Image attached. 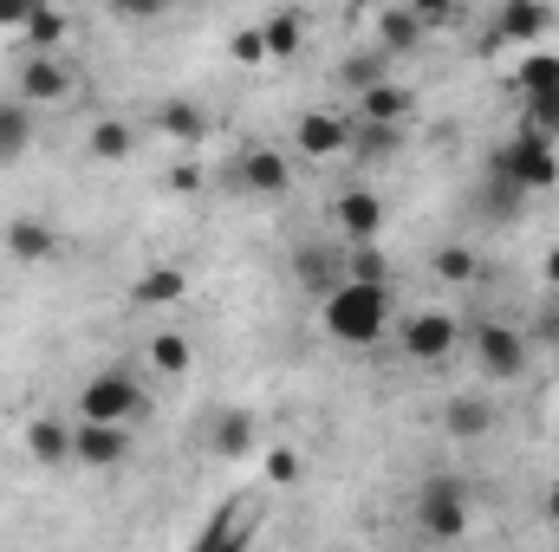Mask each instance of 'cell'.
Wrapping results in <instances>:
<instances>
[{"mask_svg": "<svg viewBox=\"0 0 559 552\" xmlns=\"http://www.w3.org/2000/svg\"><path fill=\"white\" fill-rule=\"evenodd\" d=\"M391 286L384 279H338L325 299H319V325H325V338H338V345H352V351H365V345H378L384 332H391Z\"/></svg>", "mask_w": 559, "mask_h": 552, "instance_id": "obj_1", "label": "cell"}, {"mask_svg": "<svg viewBox=\"0 0 559 552\" xmlns=\"http://www.w3.org/2000/svg\"><path fill=\"white\" fill-rule=\"evenodd\" d=\"M488 169H495V176H508V182H521L527 195L559 189V149H554V137H540V131H527V124L501 143L495 156H488Z\"/></svg>", "mask_w": 559, "mask_h": 552, "instance_id": "obj_2", "label": "cell"}, {"mask_svg": "<svg viewBox=\"0 0 559 552\" xmlns=\"http://www.w3.org/2000/svg\"><path fill=\"white\" fill-rule=\"evenodd\" d=\"M411 514H417L423 540H462L468 533V488H462V475H423L417 494H411Z\"/></svg>", "mask_w": 559, "mask_h": 552, "instance_id": "obj_3", "label": "cell"}, {"mask_svg": "<svg viewBox=\"0 0 559 552\" xmlns=\"http://www.w3.org/2000/svg\"><path fill=\"white\" fill-rule=\"evenodd\" d=\"M514 85H521V124L559 143V52H527Z\"/></svg>", "mask_w": 559, "mask_h": 552, "instance_id": "obj_4", "label": "cell"}, {"mask_svg": "<svg viewBox=\"0 0 559 552\" xmlns=\"http://www.w3.org/2000/svg\"><path fill=\"white\" fill-rule=\"evenodd\" d=\"M527 358H534V338H527L521 325L488 319V325L475 332V371H481V384H514V377L527 371Z\"/></svg>", "mask_w": 559, "mask_h": 552, "instance_id": "obj_5", "label": "cell"}, {"mask_svg": "<svg viewBox=\"0 0 559 552\" xmlns=\"http://www.w3.org/2000/svg\"><path fill=\"white\" fill-rule=\"evenodd\" d=\"M235 195H248V202H280L286 189H293V163L280 156L274 143H248L235 163H228V176H222Z\"/></svg>", "mask_w": 559, "mask_h": 552, "instance_id": "obj_6", "label": "cell"}, {"mask_svg": "<svg viewBox=\"0 0 559 552\" xmlns=\"http://www.w3.org/2000/svg\"><path fill=\"white\" fill-rule=\"evenodd\" d=\"M72 404H79V416H92V422H138L150 397H143V384L131 371H92Z\"/></svg>", "mask_w": 559, "mask_h": 552, "instance_id": "obj_7", "label": "cell"}, {"mask_svg": "<svg viewBox=\"0 0 559 552\" xmlns=\"http://www.w3.org/2000/svg\"><path fill=\"white\" fill-rule=\"evenodd\" d=\"M293 279H299V292L306 299H325L338 279H345V241L338 235H312V241H293Z\"/></svg>", "mask_w": 559, "mask_h": 552, "instance_id": "obj_8", "label": "cell"}, {"mask_svg": "<svg viewBox=\"0 0 559 552\" xmlns=\"http://www.w3.org/2000/svg\"><path fill=\"white\" fill-rule=\"evenodd\" d=\"M325 221H332L338 241H378L391 215H384V195L358 182V189H338V195L325 202Z\"/></svg>", "mask_w": 559, "mask_h": 552, "instance_id": "obj_9", "label": "cell"}, {"mask_svg": "<svg viewBox=\"0 0 559 552\" xmlns=\"http://www.w3.org/2000/svg\"><path fill=\"white\" fill-rule=\"evenodd\" d=\"M397 345H404V358L411 364H442L455 345H462V325H455V312H411L404 325H397Z\"/></svg>", "mask_w": 559, "mask_h": 552, "instance_id": "obj_10", "label": "cell"}, {"mask_svg": "<svg viewBox=\"0 0 559 552\" xmlns=\"http://www.w3.org/2000/svg\"><path fill=\"white\" fill-rule=\"evenodd\" d=\"M72 85H79V79H72V65H66L59 52H26V59H20V72H13V92H20L33 111L66 105V98H72Z\"/></svg>", "mask_w": 559, "mask_h": 552, "instance_id": "obj_11", "label": "cell"}, {"mask_svg": "<svg viewBox=\"0 0 559 552\" xmlns=\"http://www.w3.org/2000/svg\"><path fill=\"white\" fill-rule=\"evenodd\" d=\"M540 33H554V7L547 0H501L481 52H495V46H540Z\"/></svg>", "mask_w": 559, "mask_h": 552, "instance_id": "obj_12", "label": "cell"}, {"mask_svg": "<svg viewBox=\"0 0 559 552\" xmlns=\"http://www.w3.org/2000/svg\"><path fill=\"white\" fill-rule=\"evenodd\" d=\"M124 455H131V422H92V416L72 422V461L79 468H118Z\"/></svg>", "mask_w": 559, "mask_h": 552, "instance_id": "obj_13", "label": "cell"}, {"mask_svg": "<svg viewBox=\"0 0 559 552\" xmlns=\"http://www.w3.org/2000/svg\"><path fill=\"white\" fill-rule=\"evenodd\" d=\"M293 149H299L306 163L345 156V149H352V118H338V111H306V118L293 124Z\"/></svg>", "mask_w": 559, "mask_h": 552, "instance_id": "obj_14", "label": "cell"}, {"mask_svg": "<svg viewBox=\"0 0 559 552\" xmlns=\"http://www.w3.org/2000/svg\"><path fill=\"white\" fill-rule=\"evenodd\" d=\"M371 46H384L391 59H411V52H423V39H429V26L417 20V7L411 0H391V7H378V20H371Z\"/></svg>", "mask_w": 559, "mask_h": 552, "instance_id": "obj_15", "label": "cell"}, {"mask_svg": "<svg viewBox=\"0 0 559 552\" xmlns=\"http://www.w3.org/2000/svg\"><path fill=\"white\" fill-rule=\"evenodd\" d=\"M0 248H7V261L39 267V261H52V254H59V228H52V221H39V215H13V221L0 228Z\"/></svg>", "mask_w": 559, "mask_h": 552, "instance_id": "obj_16", "label": "cell"}, {"mask_svg": "<svg viewBox=\"0 0 559 552\" xmlns=\"http://www.w3.org/2000/svg\"><path fill=\"white\" fill-rule=\"evenodd\" d=\"M254 448H261L254 410H215L209 416V455H215V461H248Z\"/></svg>", "mask_w": 559, "mask_h": 552, "instance_id": "obj_17", "label": "cell"}, {"mask_svg": "<svg viewBox=\"0 0 559 552\" xmlns=\"http://www.w3.org/2000/svg\"><path fill=\"white\" fill-rule=\"evenodd\" d=\"M495 422H501V410H495V397H488V391H462V397H449V404H442V429H449L455 442H488V435H495Z\"/></svg>", "mask_w": 559, "mask_h": 552, "instance_id": "obj_18", "label": "cell"}, {"mask_svg": "<svg viewBox=\"0 0 559 552\" xmlns=\"http://www.w3.org/2000/svg\"><path fill=\"white\" fill-rule=\"evenodd\" d=\"M20 448H26L33 468H59V461H72V422H59V416H33L26 435H20Z\"/></svg>", "mask_w": 559, "mask_h": 552, "instance_id": "obj_19", "label": "cell"}, {"mask_svg": "<svg viewBox=\"0 0 559 552\" xmlns=\"http://www.w3.org/2000/svg\"><path fill=\"white\" fill-rule=\"evenodd\" d=\"M391 65H397V59H391L384 46H358V52H345V59H338V72H332V85L358 98V92H371V85H384V79H391Z\"/></svg>", "mask_w": 559, "mask_h": 552, "instance_id": "obj_20", "label": "cell"}, {"mask_svg": "<svg viewBox=\"0 0 559 552\" xmlns=\"http://www.w3.org/2000/svg\"><path fill=\"white\" fill-rule=\"evenodd\" d=\"M182 292H189V274H182V267H143V274L131 279V305H138V312L182 305Z\"/></svg>", "mask_w": 559, "mask_h": 552, "instance_id": "obj_21", "label": "cell"}, {"mask_svg": "<svg viewBox=\"0 0 559 552\" xmlns=\"http://www.w3.org/2000/svg\"><path fill=\"white\" fill-rule=\"evenodd\" d=\"M156 131L182 149H195V143H209V111L195 98H169V105H156Z\"/></svg>", "mask_w": 559, "mask_h": 552, "instance_id": "obj_22", "label": "cell"}, {"mask_svg": "<svg viewBox=\"0 0 559 552\" xmlns=\"http://www.w3.org/2000/svg\"><path fill=\"white\" fill-rule=\"evenodd\" d=\"M39 137V124H33V105L13 92V98H0V163H20L26 149Z\"/></svg>", "mask_w": 559, "mask_h": 552, "instance_id": "obj_23", "label": "cell"}, {"mask_svg": "<svg viewBox=\"0 0 559 552\" xmlns=\"http://www.w3.org/2000/svg\"><path fill=\"white\" fill-rule=\"evenodd\" d=\"M397 149H404V124L352 118V149H345V156H358V163H384V156H397Z\"/></svg>", "mask_w": 559, "mask_h": 552, "instance_id": "obj_24", "label": "cell"}, {"mask_svg": "<svg viewBox=\"0 0 559 552\" xmlns=\"http://www.w3.org/2000/svg\"><path fill=\"white\" fill-rule=\"evenodd\" d=\"M248 540H254V520H248V514H241L235 501H228V507H215V520H209V527L195 533V547H202V552H222V547H248Z\"/></svg>", "mask_w": 559, "mask_h": 552, "instance_id": "obj_25", "label": "cell"}, {"mask_svg": "<svg viewBox=\"0 0 559 552\" xmlns=\"http://www.w3.org/2000/svg\"><path fill=\"white\" fill-rule=\"evenodd\" d=\"M527 202H534V195H527L521 182H508V176H495V169L481 176V215H488V221H521Z\"/></svg>", "mask_w": 559, "mask_h": 552, "instance_id": "obj_26", "label": "cell"}, {"mask_svg": "<svg viewBox=\"0 0 559 552\" xmlns=\"http://www.w3.org/2000/svg\"><path fill=\"white\" fill-rule=\"evenodd\" d=\"M261 39H267V59H293L299 46H306V13L299 7H280L261 20Z\"/></svg>", "mask_w": 559, "mask_h": 552, "instance_id": "obj_27", "label": "cell"}, {"mask_svg": "<svg viewBox=\"0 0 559 552\" xmlns=\"http://www.w3.org/2000/svg\"><path fill=\"white\" fill-rule=\"evenodd\" d=\"M429 274L442 279V286H475V279H481V261H475L468 241H442V248L429 254Z\"/></svg>", "mask_w": 559, "mask_h": 552, "instance_id": "obj_28", "label": "cell"}, {"mask_svg": "<svg viewBox=\"0 0 559 552\" xmlns=\"http://www.w3.org/2000/svg\"><path fill=\"white\" fill-rule=\"evenodd\" d=\"M358 118H371V124H404V118H411V92L384 79V85L358 92Z\"/></svg>", "mask_w": 559, "mask_h": 552, "instance_id": "obj_29", "label": "cell"}, {"mask_svg": "<svg viewBox=\"0 0 559 552\" xmlns=\"http://www.w3.org/2000/svg\"><path fill=\"white\" fill-rule=\"evenodd\" d=\"M85 149H92L98 163H124V156L138 149V131H131L124 118H98V124H92V137H85Z\"/></svg>", "mask_w": 559, "mask_h": 552, "instance_id": "obj_30", "label": "cell"}, {"mask_svg": "<svg viewBox=\"0 0 559 552\" xmlns=\"http://www.w3.org/2000/svg\"><path fill=\"white\" fill-rule=\"evenodd\" d=\"M20 39H26L33 52H59V46H66V13L39 0V7L26 13V26H20Z\"/></svg>", "mask_w": 559, "mask_h": 552, "instance_id": "obj_31", "label": "cell"}, {"mask_svg": "<svg viewBox=\"0 0 559 552\" xmlns=\"http://www.w3.org/2000/svg\"><path fill=\"white\" fill-rule=\"evenodd\" d=\"M150 364L169 371V377H182V371L195 364V345H189L182 332H156V338H150Z\"/></svg>", "mask_w": 559, "mask_h": 552, "instance_id": "obj_32", "label": "cell"}, {"mask_svg": "<svg viewBox=\"0 0 559 552\" xmlns=\"http://www.w3.org/2000/svg\"><path fill=\"white\" fill-rule=\"evenodd\" d=\"M345 274L352 279H384L391 286V254L378 241H345Z\"/></svg>", "mask_w": 559, "mask_h": 552, "instance_id": "obj_33", "label": "cell"}, {"mask_svg": "<svg viewBox=\"0 0 559 552\" xmlns=\"http://www.w3.org/2000/svg\"><path fill=\"white\" fill-rule=\"evenodd\" d=\"M527 338L540 345V351H559V292L540 286V305H534V319H527Z\"/></svg>", "mask_w": 559, "mask_h": 552, "instance_id": "obj_34", "label": "cell"}, {"mask_svg": "<svg viewBox=\"0 0 559 552\" xmlns=\"http://www.w3.org/2000/svg\"><path fill=\"white\" fill-rule=\"evenodd\" d=\"M228 59H235V65H267V39H261V26H241V33L228 39Z\"/></svg>", "mask_w": 559, "mask_h": 552, "instance_id": "obj_35", "label": "cell"}, {"mask_svg": "<svg viewBox=\"0 0 559 552\" xmlns=\"http://www.w3.org/2000/svg\"><path fill=\"white\" fill-rule=\"evenodd\" d=\"M267 481H274V488H293V481H299V448H293V442H274V448H267Z\"/></svg>", "mask_w": 559, "mask_h": 552, "instance_id": "obj_36", "label": "cell"}, {"mask_svg": "<svg viewBox=\"0 0 559 552\" xmlns=\"http://www.w3.org/2000/svg\"><path fill=\"white\" fill-rule=\"evenodd\" d=\"M411 7H417V20L429 26V33H442V26L455 20V7H462V0H411Z\"/></svg>", "mask_w": 559, "mask_h": 552, "instance_id": "obj_37", "label": "cell"}, {"mask_svg": "<svg viewBox=\"0 0 559 552\" xmlns=\"http://www.w3.org/2000/svg\"><path fill=\"white\" fill-rule=\"evenodd\" d=\"M169 0H105V13H118V20H156Z\"/></svg>", "mask_w": 559, "mask_h": 552, "instance_id": "obj_38", "label": "cell"}, {"mask_svg": "<svg viewBox=\"0 0 559 552\" xmlns=\"http://www.w3.org/2000/svg\"><path fill=\"white\" fill-rule=\"evenodd\" d=\"M202 182H209V176H202L195 163H169V189H176V195H202Z\"/></svg>", "mask_w": 559, "mask_h": 552, "instance_id": "obj_39", "label": "cell"}, {"mask_svg": "<svg viewBox=\"0 0 559 552\" xmlns=\"http://www.w3.org/2000/svg\"><path fill=\"white\" fill-rule=\"evenodd\" d=\"M33 7H39V0H0V33H20Z\"/></svg>", "mask_w": 559, "mask_h": 552, "instance_id": "obj_40", "label": "cell"}, {"mask_svg": "<svg viewBox=\"0 0 559 552\" xmlns=\"http://www.w3.org/2000/svg\"><path fill=\"white\" fill-rule=\"evenodd\" d=\"M540 286H547V292H559V241L540 254Z\"/></svg>", "mask_w": 559, "mask_h": 552, "instance_id": "obj_41", "label": "cell"}, {"mask_svg": "<svg viewBox=\"0 0 559 552\" xmlns=\"http://www.w3.org/2000/svg\"><path fill=\"white\" fill-rule=\"evenodd\" d=\"M540 514H547V527H559V481L547 488V501H540Z\"/></svg>", "mask_w": 559, "mask_h": 552, "instance_id": "obj_42", "label": "cell"}, {"mask_svg": "<svg viewBox=\"0 0 559 552\" xmlns=\"http://www.w3.org/2000/svg\"><path fill=\"white\" fill-rule=\"evenodd\" d=\"M554 442H559V422H554Z\"/></svg>", "mask_w": 559, "mask_h": 552, "instance_id": "obj_43", "label": "cell"}]
</instances>
